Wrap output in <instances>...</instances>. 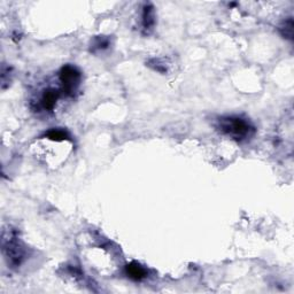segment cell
Listing matches in <instances>:
<instances>
[{
  "label": "cell",
  "instance_id": "1",
  "mask_svg": "<svg viewBox=\"0 0 294 294\" xmlns=\"http://www.w3.org/2000/svg\"><path fill=\"white\" fill-rule=\"evenodd\" d=\"M7 235L8 237H6L4 234L2 251H4L8 265L12 268H16L25 260V247H23L22 242L20 241V238L16 235V232L9 231Z\"/></svg>",
  "mask_w": 294,
  "mask_h": 294
},
{
  "label": "cell",
  "instance_id": "2",
  "mask_svg": "<svg viewBox=\"0 0 294 294\" xmlns=\"http://www.w3.org/2000/svg\"><path fill=\"white\" fill-rule=\"evenodd\" d=\"M220 128L225 135L237 140L247 138L253 132V126L246 119L237 116L221 118Z\"/></svg>",
  "mask_w": 294,
  "mask_h": 294
},
{
  "label": "cell",
  "instance_id": "3",
  "mask_svg": "<svg viewBox=\"0 0 294 294\" xmlns=\"http://www.w3.org/2000/svg\"><path fill=\"white\" fill-rule=\"evenodd\" d=\"M60 81L63 91L68 95H73L81 82V73L73 66H64L60 71Z\"/></svg>",
  "mask_w": 294,
  "mask_h": 294
},
{
  "label": "cell",
  "instance_id": "4",
  "mask_svg": "<svg viewBox=\"0 0 294 294\" xmlns=\"http://www.w3.org/2000/svg\"><path fill=\"white\" fill-rule=\"evenodd\" d=\"M125 272L129 278H131L136 282H140L147 277V270L137 262H131L125 266Z\"/></svg>",
  "mask_w": 294,
  "mask_h": 294
},
{
  "label": "cell",
  "instance_id": "5",
  "mask_svg": "<svg viewBox=\"0 0 294 294\" xmlns=\"http://www.w3.org/2000/svg\"><path fill=\"white\" fill-rule=\"evenodd\" d=\"M58 99H59V92L53 90V88H49V90H46L43 93L42 99H40V104H42V107L45 111H52L56 107Z\"/></svg>",
  "mask_w": 294,
  "mask_h": 294
},
{
  "label": "cell",
  "instance_id": "6",
  "mask_svg": "<svg viewBox=\"0 0 294 294\" xmlns=\"http://www.w3.org/2000/svg\"><path fill=\"white\" fill-rule=\"evenodd\" d=\"M155 23L154 8L152 5H146L143 12V27L146 31L151 30Z\"/></svg>",
  "mask_w": 294,
  "mask_h": 294
},
{
  "label": "cell",
  "instance_id": "7",
  "mask_svg": "<svg viewBox=\"0 0 294 294\" xmlns=\"http://www.w3.org/2000/svg\"><path fill=\"white\" fill-rule=\"evenodd\" d=\"M109 46V39L106 37H98L94 39V42L92 43L91 51L92 52H97V51L106 50Z\"/></svg>",
  "mask_w": 294,
  "mask_h": 294
},
{
  "label": "cell",
  "instance_id": "8",
  "mask_svg": "<svg viewBox=\"0 0 294 294\" xmlns=\"http://www.w3.org/2000/svg\"><path fill=\"white\" fill-rule=\"evenodd\" d=\"M280 32H282V35L284 37H286V38L289 39H292V36H293V21L292 19H289L287 21H285L280 27Z\"/></svg>",
  "mask_w": 294,
  "mask_h": 294
}]
</instances>
